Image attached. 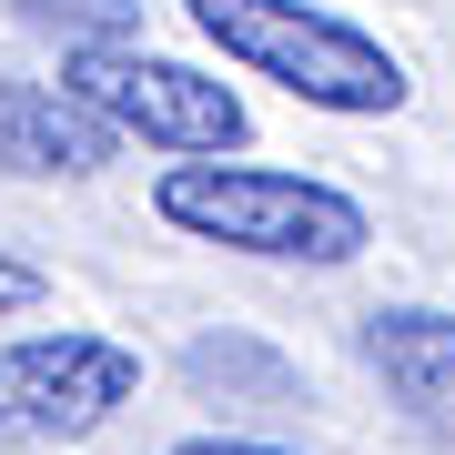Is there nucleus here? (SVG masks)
Wrapping results in <instances>:
<instances>
[{"label": "nucleus", "instance_id": "obj_1", "mask_svg": "<svg viewBox=\"0 0 455 455\" xmlns=\"http://www.w3.org/2000/svg\"><path fill=\"white\" fill-rule=\"evenodd\" d=\"M182 20H193L233 71L283 82L293 101L344 112V122H385V112H405V92H415L405 61H395L364 20L324 11V0H182Z\"/></svg>", "mask_w": 455, "mask_h": 455}, {"label": "nucleus", "instance_id": "obj_4", "mask_svg": "<svg viewBox=\"0 0 455 455\" xmlns=\"http://www.w3.org/2000/svg\"><path fill=\"white\" fill-rule=\"evenodd\" d=\"M132 395H142V355L112 334H20L0 344V435L11 445H82L101 435Z\"/></svg>", "mask_w": 455, "mask_h": 455}, {"label": "nucleus", "instance_id": "obj_8", "mask_svg": "<svg viewBox=\"0 0 455 455\" xmlns=\"http://www.w3.org/2000/svg\"><path fill=\"white\" fill-rule=\"evenodd\" d=\"M182 364H193V385H253L274 415L293 405V364H274L263 344H233V334H223V344H193Z\"/></svg>", "mask_w": 455, "mask_h": 455}, {"label": "nucleus", "instance_id": "obj_2", "mask_svg": "<svg viewBox=\"0 0 455 455\" xmlns=\"http://www.w3.org/2000/svg\"><path fill=\"white\" fill-rule=\"evenodd\" d=\"M152 212L193 243L253 253V263H355L374 243V212L344 182L274 172V163H172L152 182Z\"/></svg>", "mask_w": 455, "mask_h": 455}, {"label": "nucleus", "instance_id": "obj_5", "mask_svg": "<svg viewBox=\"0 0 455 455\" xmlns=\"http://www.w3.org/2000/svg\"><path fill=\"white\" fill-rule=\"evenodd\" d=\"M355 344H364L374 385L395 395V415H405L425 445L455 455V314H435V304H374L355 324Z\"/></svg>", "mask_w": 455, "mask_h": 455}, {"label": "nucleus", "instance_id": "obj_10", "mask_svg": "<svg viewBox=\"0 0 455 455\" xmlns=\"http://www.w3.org/2000/svg\"><path fill=\"white\" fill-rule=\"evenodd\" d=\"M163 455H293V445H263V435H182Z\"/></svg>", "mask_w": 455, "mask_h": 455}, {"label": "nucleus", "instance_id": "obj_9", "mask_svg": "<svg viewBox=\"0 0 455 455\" xmlns=\"http://www.w3.org/2000/svg\"><path fill=\"white\" fill-rule=\"evenodd\" d=\"M51 304V274L31 253H0V324H11V314H41Z\"/></svg>", "mask_w": 455, "mask_h": 455}, {"label": "nucleus", "instance_id": "obj_3", "mask_svg": "<svg viewBox=\"0 0 455 455\" xmlns=\"http://www.w3.org/2000/svg\"><path fill=\"white\" fill-rule=\"evenodd\" d=\"M61 92L112 132V142H152L182 152V163H233L253 142V112L233 82H212L193 61H163V51L122 41V51H61Z\"/></svg>", "mask_w": 455, "mask_h": 455}, {"label": "nucleus", "instance_id": "obj_6", "mask_svg": "<svg viewBox=\"0 0 455 455\" xmlns=\"http://www.w3.org/2000/svg\"><path fill=\"white\" fill-rule=\"evenodd\" d=\"M112 163H122V142L61 82H20V71H0V172H20V182H92V172H112Z\"/></svg>", "mask_w": 455, "mask_h": 455}, {"label": "nucleus", "instance_id": "obj_7", "mask_svg": "<svg viewBox=\"0 0 455 455\" xmlns=\"http://www.w3.org/2000/svg\"><path fill=\"white\" fill-rule=\"evenodd\" d=\"M20 31H51L61 51H122L142 31V0H0Z\"/></svg>", "mask_w": 455, "mask_h": 455}]
</instances>
